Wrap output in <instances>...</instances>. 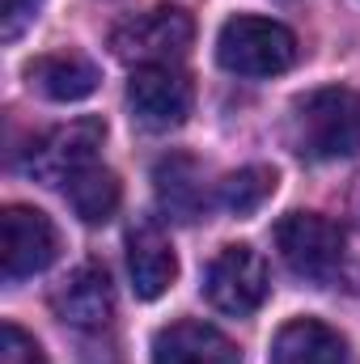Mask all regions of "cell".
Listing matches in <instances>:
<instances>
[{"label": "cell", "mask_w": 360, "mask_h": 364, "mask_svg": "<svg viewBox=\"0 0 360 364\" xmlns=\"http://www.w3.org/2000/svg\"><path fill=\"white\" fill-rule=\"evenodd\" d=\"M26 81H30V90H38L51 102H81L97 90V64L81 51H55V55L30 60Z\"/></svg>", "instance_id": "cell-14"}, {"label": "cell", "mask_w": 360, "mask_h": 364, "mask_svg": "<svg viewBox=\"0 0 360 364\" xmlns=\"http://www.w3.org/2000/svg\"><path fill=\"white\" fill-rule=\"evenodd\" d=\"M352 208H356V216H360V186H356V195H352Z\"/></svg>", "instance_id": "cell-19"}, {"label": "cell", "mask_w": 360, "mask_h": 364, "mask_svg": "<svg viewBox=\"0 0 360 364\" xmlns=\"http://www.w3.org/2000/svg\"><path fill=\"white\" fill-rule=\"evenodd\" d=\"M344 229L318 212H288L275 225V250L288 272L309 284H331L344 267Z\"/></svg>", "instance_id": "cell-4"}, {"label": "cell", "mask_w": 360, "mask_h": 364, "mask_svg": "<svg viewBox=\"0 0 360 364\" xmlns=\"http://www.w3.org/2000/svg\"><path fill=\"white\" fill-rule=\"evenodd\" d=\"M51 309L60 322L77 326V331H106L115 318V284L102 263H81L68 279L55 284L51 292Z\"/></svg>", "instance_id": "cell-9"}, {"label": "cell", "mask_w": 360, "mask_h": 364, "mask_svg": "<svg viewBox=\"0 0 360 364\" xmlns=\"http://www.w3.org/2000/svg\"><path fill=\"white\" fill-rule=\"evenodd\" d=\"M271 364H352V352L335 326L318 318H292L271 343Z\"/></svg>", "instance_id": "cell-13"}, {"label": "cell", "mask_w": 360, "mask_h": 364, "mask_svg": "<svg viewBox=\"0 0 360 364\" xmlns=\"http://www.w3.org/2000/svg\"><path fill=\"white\" fill-rule=\"evenodd\" d=\"M292 149L309 161L360 153V93L327 85L292 102Z\"/></svg>", "instance_id": "cell-1"}, {"label": "cell", "mask_w": 360, "mask_h": 364, "mask_svg": "<svg viewBox=\"0 0 360 364\" xmlns=\"http://www.w3.org/2000/svg\"><path fill=\"white\" fill-rule=\"evenodd\" d=\"M271 195H275V170L271 166H246V170L221 178V186H216V203L233 216L259 212Z\"/></svg>", "instance_id": "cell-16"}, {"label": "cell", "mask_w": 360, "mask_h": 364, "mask_svg": "<svg viewBox=\"0 0 360 364\" xmlns=\"http://www.w3.org/2000/svg\"><path fill=\"white\" fill-rule=\"evenodd\" d=\"M153 186H157V203L170 220L182 225H195L208 216L212 199H208V186H203V170L191 153H170L157 161L153 170Z\"/></svg>", "instance_id": "cell-12"}, {"label": "cell", "mask_w": 360, "mask_h": 364, "mask_svg": "<svg viewBox=\"0 0 360 364\" xmlns=\"http://www.w3.org/2000/svg\"><path fill=\"white\" fill-rule=\"evenodd\" d=\"M60 259V229L47 212L9 203L0 212V275L9 284L47 272Z\"/></svg>", "instance_id": "cell-5"}, {"label": "cell", "mask_w": 360, "mask_h": 364, "mask_svg": "<svg viewBox=\"0 0 360 364\" xmlns=\"http://www.w3.org/2000/svg\"><path fill=\"white\" fill-rule=\"evenodd\" d=\"M93 364H115V360H93Z\"/></svg>", "instance_id": "cell-20"}, {"label": "cell", "mask_w": 360, "mask_h": 364, "mask_svg": "<svg viewBox=\"0 0 360 364\" xmlns=\"http://www.w3.org/2000/svg\"><path fill=\"white\" fill-rule=\"evenodd\" d=\"M106 140V123L102 119H77V123H64L55 132H47L30 157H26V174L47 186H64L73 174H81L85 166L97 161V149Z\"/></svg>", "instance_id": "cell-8"}, {"label": "cell", "mask_w": 360, "mask_h": 364, "mask_svg": "<svg viewBox=\"0 0 360 364\" xmlns=\"http://www.w3.org/2000/svg\"><path fill=\"white\" fill-rule=\"evenodd\" d=\"M271 292L268 263L255 246H225L203 275V296L229 318H250Z\"/></svg>", "instance_id": "cell-6"}, {"label": "cell", "mask_w": 360, "mask_h": 364, "mask_svg": "<svg viewBox=\"0 0 360 364\" xmlns=\"http://www.w3.org/2000/svg\"><path fill=\"white\" fill-rule=\"evenodd\" d=\"M43 0H0V38H17L34 17H38Z\"/></svg>", "instance_id": "cell-18"}, {"label": "cell", "mask_w": 360, "mask_h": 364, "mask_svg": "<svg viewBox=\"0 0 360 364\" xmlns=\"http://www.w3.org/2000/svg\"><path fill=\"white\" fill-rule=\"evenodd\" d=\"M238 348L225 331L208 322H170L153 339V364H238Z\"/></svg>", "instance_id": "cell-11"}, {"label": "cell", "mask_w": 360, "mask_h": 364, "mask_svg": "<svg viewBox=\"0 0 360 364\" xmlns=\"http://www.w3.org/2000/svg\"><path fill=\"white\" fill-rule=\"evenodd\" d=\"M127 272H132V288L140 301H157L174 284L179 259L157 220H136L127 229Z\"/></svg>", "instance_id": "cell-10"}, {"label": "cell", "mask_w": 360, "mask_h": 364, "mask_svg": "<svg viewBox=\"0 0 360 364\" xmlns=\"http://www.w3.org/2000/svg\"><path fill=\"white\" fill-rule=\"evenodd\" d=\"M195 90L174 64H153V68H136L127 81V106L132 119L144 132H174L191 114Z\"/></svg>", "instance_id": "cell-7"}, {"label": "cell", "mask_w": 360, "mask_h": 364, "mask_svg": "<svg viewBox=\"0 0 360 364\" xmlns=\"http://www.w3.org/2000/svg\"><path fill=\"white\" fill-rule=\"evenodd\" d=\"M64 195H68V203H73V212L85 220V225H106L115 212H119V199H123V186L119 178L106 170V166H85L81 174H73V178L64 182Z\"/></svg>", "instance_id": "cell-15"}, {"label": "cell", "mask_w": 360, "mask_h": 364, "mask_svg": "<svg viewBox=\"0 0 360 364\" xmlns=\"http://www.w3.org/2000/svg\"><path fill=\"white\" fill-rule=\"evenodd\" d=\"M216 60L238 77H275L297 64V34L271 17L238 13L216 34Z\"/></svg>", "instance_id": "cell-2"}, {"label": "cell", "mask_w": 360, "mask_h": 364, "mask_svg": "<svg viewBox=\"0 0 360 364\" xmlns=\"http://www.w3.org/2000/svg\"><path fill=\"white\" fill-rule=\"evenodd\" d=\"M0 364H47V356L34 343V335H26L17 322H4L0 326Z\"/></svg>", "instance_id": "cell-17"}, {"label": "cell", "mask_w": 360, "mask_h": 364, "mask_svg": "<svg viewBox=\"0 0 360 364\" xmlns=\"http://www.w3.org/2000/svg\"><path fill=\"white\" fill-rule=\"evenodd\" d=\"M191 38H195V17L179 4H157V9L123 17L110 30V51H115V60H123L132 68H153V64L182 60Z\"/></svg>", "instance_id": "cell-3"}]
</instances>
